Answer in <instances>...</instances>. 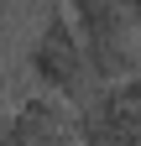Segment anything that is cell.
<instances>
[{"mask_svg":"<svg viewBox=\"0 0 141 146\" xmlns=\"http://www.w3.org/2000/svg\"><path fill=\"white\" fill-rule=\"evenodd\" d=\"M63 5L78 31L84 58H89L94 84L141 73V26H136L131 0H63Z\"/></svg>","mask_w":141,"mask_h":146,"instance_id":"1","label":"cell"},{"mask_svg":"<svg viewBox=\"0 0 141 146\" xmlns=\"http://www.w3.org/2000/svg\"><path fill=\"white\" fill-rule=\"evenodd\" d=\"M26 63H31L37 89H47V94H58L68 104H84L94 94V73H89V58H84V47H78V31L68 21L63 0H47V21L37 31V42H31Z\"/></svg>","mask_w":141,"mask_h":146,"instance_id":"2","label":"cell"},{"mask_svg":"<svg viewBox=\"0 0 141 146\" xmlns=\"http://www.w3.org/2000/svg\"><path fill=\"white\" fill-rule=\"evenodd\" d=\"M141 141V73L94 84V94L73 104V146H136Z\"/></svg>","mask_w":141,"mask_h":146,"instance_id":"3","label":"cell"},{"mask_svg":"<svg viewBox=\"0 0 141 146\" xmlns=\"http://www.w3.org/2000/svg\"><path fill=\"white\" fill-rule=\"evenodd\" d=\"M0 146H73V104L37 89L0 120Z\"/></svg>","mask_w":141,"mask_h":146,"instance_id":"4","label":"cell"},{"mask_svg":"<svg viewBox=\"0 0 141 146\" xmlns=\"http://www.w3.org/2000/svg\"><path fill=\"white\" fill-rule=\"evenodd\" d=\"M131 11H136V26H141V0H131Z\"/></svg>","mask_w":141,"mask_h":146,"instance_id":"5","label":"cell"}]
</instances>
